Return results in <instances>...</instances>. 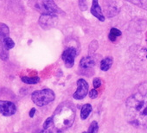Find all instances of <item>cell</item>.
Wrapping results in <instances>:
<instances>
[{
  "label": "cell",
  "mask_w": 147,
  "mask_h": 133,
  "mask_svg": "<svg viewBox=\"0 0 147 133\" xmlns=\"http://www.w3.org/2000/svg\"><path fill=\"white\" fill-rule=\"evenodd\" d=\"M78 54V52L76 50V48H66L63 53H62V55H61V58L62 60H64V63H65V66L67 68H72L75 64V59H76V56Z\"/></svg>",
  "instance_id": "cell-6"
},
{
  "label": "cell",
  "mask_w": 147,
  "mask_h": 133,
  "mask_svg": "<svg viewBox=\"0 0 147 133\" xmlns=\"http://www.w3.org/2000/svg\"><path fill=\"white\" fill-rule=\"evenodd\" d=\"M3 40H4L5 43L6 44V46H7L10 49L12 48H14L15 43H14V42H13V40H12L11 38H10L9 36H6V37L3 38Z\"/></svg>",
  "instance_id": "cell-18"
},
{
  "label": "cell",
  "mask_w": 147,
  "mask_h": 133,
  "mask_svg": "<svg viewBox=\"0 0 147 133\" xmlns=\"http://www.w3.org/2000/svg\"><path fill=\"white\" fill-rule=\"evenodd\" d=\"M91 13L96 17L98 18L100 21L103 22L105 21V16L103 15L100 6L99 5V0H93V5L91 7Z\"/></svg>",
  "instance_id": "cell-10"
},
{
  "label": "cell",
  "mask_w": 147,
  "mask_h": 133,
  "mask_svg": "<svg viewBox=\"0 0 147 133\" xmlns=\"http://www.w3.org/2000/svg\"><path fill=\"white\" fill-rule=\"evenodd\" d=\"M92 112V105L90 104H86L82 106L81 111V118L82 119H87Z\"/></svg>",
  "instance_id": "cell-13"
},
{
  "label": "cell",
  "mask_w": 147,
  "mask_h": 133,
  "mask_svg": "<svg viewBox=\"0 0 147 133\" xmlns=\"http://www.w3.org/2000/svg\"><path fill=\"white\" fill-rule=\"evenodd\" d=\"M54 124V123H53V118L51 117V118H47V120L45 121V123H44V124H43V128L45 129V130H47V129H49L50 126H52Z\"/></svg>",
  "instance_id": "cell-20"
},
{
  "label": "cell",
  "mask_w": 147,
  "mask_h": 133,
  "mask_svg": "<svg viewBox=\"0 0 147 133\" xmlns=\"http://www.w3.org/2000/svg\"><path fill=\"white\" fill-rule=\"evenodd\" d=\"M97 96H98V92L95 89H93L89 92V97L91 99H95L97 98Z\"/></svg>",
  "instance_id": "cell-22"
},
{
  "label": "cell",
  "mask_w": 147,
  "mask_h": 133,
  "mask_svg": "<svg viewBox=\"0 0 147 133\" xmlns=\"http://www.w3.org/2000/svg\"><path fill=\"white\" fill-rule=\"evenodd\" d=\"M17 112V106L11 101H0V113L4 116L14 115Z\"/></svg>",
  "instance_id": "cell-9"
},
{
  "label": "cell",
  "mask_w": 147,
  "mask_h": 133,
  "mask_svg": "<svg viewBox=\"0 0 147 133\" xmlns=\"http://www.w3.org/2000/svg\"><path fill=\"white\" fill-rule=\"evenodd\" d=\"M125 117L130 124L147 128V81L138 85L125 102Z\"/></svg>",
  "instance_id": "cell-1"
},
{
  "label": "cell",
  "mask_w": 147,
  "mask_h": 133,
  "mask_svg": "<svg viewBox=\"0 0 147 133\" xmlns=\"http://www.w3.org/2000/svg\"><path fill=\"white\" fill-rule=\"evenodd\" d=\"M55 98V93L50 89L37 90L35 91L31 95L32 101L40 107L47 105L48 104L51 103L52 101H54Z\"/></svg>",
  "instance_id": "cell-3"
},
{
  "label": "cell",
  "mask_w": 147,
  "mask_h": 133,
  "mask_svg": "<svg viewBox=\"0 0 147 133\" xmlns=\"http://www.w3.org/2000/svg\"><path fill=\"white\" fill-rule=\"evenodd\" d=\"M53 123L59 131L70 128L76 118V108L69 102H63L58 105L54 112Z\"/></svg>",
  "instance_id": "cell-2"
},
{
  "label": "cell",
  "mask_w": 147,
  "mask_h": 133,
  "mask_svg": "<svg viewBox=\"0 0 147 133\" xmlns=\"http://www.w3.org/2000/svg\"><path fill=\"white\" fill-rule=\"evenodd\" d=\"M96 62H97V60L93 55H89V56L82 58L80 62V69H81V71H82V74L87 75V72H90V73L91 71L93 72L94 66L96 65Z\"/></svg>",
  "instance_id": "cell-5"
},
{
  "label": "cell",
  "mask_w": 147,
  "mask_h": 133,
  "mask_svg": "<svg viewBox=\"0 0 147 133\" xmlns=\"http://www.w3.org/2000/svg\"><path fill=\"white\" fill-rule=\"evenodd\" d=\"M9 48L5 43L3 38H0V58L3 60H7L9 58Z\"/></svg>",
  "instance_id": "cell-11"
},
{
  "label": "cell",
  "mask_w": 147,
  "mask_h": 133,
  "mask_svg": "<svg viewBox=\"0 0 147 133\" xmlns=\"http://www.w3.org/2000/svg\"><path fill=\"white\" fill-rule=\"evenodd\" d=\"M78 88L76 93L73 94L74 99H84L88 92V84L84 79H80L77 81Z\"/></svg>",
  "instance_id": "cell-8"
},
{
  "label": "cell",
  "mask_w": 147,
  "mask_h": 133,
  "mask_svg": "<svg viewBox=\"0 0 147 133\" xmlns=\"http://www.w3.org/2000/svg\"><path fill=\"white\" fill-rule=\"evenodd\" d=\"M22 81L26 84H36L39 82V77H22Z\"/></svg>",
  "instance_id": "cell-17"
},
{
  "label": "cell",
  "mask_w": 147,
  "mask_h": 133,
  "mask_svg": "<svg viewBox=\"0 0 147 133\" xmlns=\"http://www.w3.org/2000/svg\"><path fill=\"white\" fill-rule=\"evenodd\" d=\"M120 36H121V31L120 30H119L116 28H112L111 29L110 33H109V39H110V41L114 42Z\"/></svg>",
  "instance_id": "cell-16"
},
{
  "label": "cell",
  "mask_w": 147,
  "mask_h": 133,
  "mask_svg": "<svg viewBox=\"0 0 147 133\" xmlns=\"http://www.w3.org/2000/svg\"><path fill=\"white\" fill-rule=\"evenodd\" d=\"M57 15L55 14H42L39 18V24L44 30H49L53 28L57 24Z\"/></svg>",
  "instance_id": "cell-7"
},
{
  "label": "cell",
  "mask_w": 147,
  "mask_h": 133,
  "mask_svg": "<svg viewBox=\"0 0 147 133\" xmlns=\"http://www.w3.org/2000/svg\"><path fill=\"white\" fill-rule=\"evenodd\" d=\"M36 11L42 14H55L61 13V10L55 5L54 0H37L36 5Z\"/></svg>",
  "instance_id": "cell-4"
},
{
  "label": "cell",
  "mask_w": 147,
  "mask_h": 133,
  "mask_svg": "<svg viewBox=\"0 0 147 133\" xmlns=\"http://www.w3.org/2000/svg\"><path fill=\"white\" fill-rule=\"evenodd\" d=\"M127 2L147 11V0H126Z\"/></svg>",
  "instance_id": "cell-14"
},
{
  "label": "cell",
  "mask_w": 147,
  "mask_h": 133,
  "mask_svg": "<svg viewBox=\"0 0 147 133\" xmlns=\"http://www.w3.org/2000/svg\"><path fill=\"white\" fill-rule=\"evenodd\" d=\"M113 58L111 56H108L105 59H103L101 61H100V69L102 71H107L110 69V68L113 65Z\"/></svg>",
  "instance_id": "cell-12"
},
{
  "label": "cell",
  "mask_w": 147,
  "mask_h": 133,
  "mask_svg": "<svg viewBox=\"0 0 147 133\" xmlns=\"http://www.w3.org/2000/svg\"><path fill=\"white\" fill-rule=\"evenodd\" d=\"M10 30L8 26L3 23H0V38H5L9 36Z\"/></svg>",
  "instance_id": "cell-15"
},
{
  "label": "cell",
  "mask_w": 147,
  "mask_h": 133,
  "mask_svg": "<svg viewBox=\"0 0 147 133\" xmlns=\"http://www.w3.org/2000/svg\"><path fill=\"white\" fill-rule=\"evenodd\" d=\"M100 85H101V81H100V78H95V79L94 80V88L100 87Z\"/></svg>",
  "instance_id": "cell-21"
},
{
  "label": "cell",
  "mask_w": 147,
  "mask_h": 133,
  "mask_svg": "<svg viewBox=\"0 0 147 133\" xmlns=\"http://www.w3.org/2000/svg\"><path fill=\"white\" fill-rule=\"evenodd\" d=\"M35 112H36V109H35V108H32V109L30 110V118H33V116H34V114H35Z\"/></svg>",
  "instance_id": "cell-23"
},
{
  "label": "cell",
  "mask_w": 147,
  "mask_h": 133,
  "mask_svg": "<svg viewBox=\"0 0 147 133\" xmlns=\"http://www.w3.org/2000/svg\"><path fill=\"white\" fill-rule=\"evenodd\" d=\"M98 129H99V126H98V123L96 121H94L92 122L89 129H88V132H91V133H94V132H97L98 131Z\"/></svg>",
  "instance_id": "cell-19"
}]
</instances>
